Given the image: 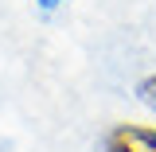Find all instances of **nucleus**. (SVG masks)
Wrapping results in <instances>:
<instances>
[{
    "label": "nucleus",
    "instance_id": "nucleus-3",
    "mask_svg": "<svg viewBox=\"0 0 156 152\" xmlns=\"http://www.w3.org/2000/svg\"><path fill=\"white\" fill-rule=\"evenodd\" d=\"M58 4H62V0H39V8H43V12H55Z\"/></svg>",
    "mask_w": 156,
    "mask_h": 152
},
{
    "label": "nucleus",
    "instance_id": "nucleus-2",
    "mask_svg": "<svg viewBox=\"0 0 156 152\" xmlns=\"http://www.w3.org/2000/svg\"><path fill=\"white\" fill-rule=\"evenodd\" d=\"M136 97H140L144 105H152V109H156V74H144L140 82H136Z\"/></svg>",
    "mask_w": 156,
    "mask_h": 152
},
{
    "label": "nucleus",
    "instance_id": "nucleus-1",
    "mask_svg": "<svg viewBox=\"0 0 156 152\" xmlns=\"http://www.w3.org/2000/svg\"><path fill=\"white\" fill-rule=\"evenodd\" d=\"M101 152H156V125H113L101 140Z\"/></svg>",
    "mask_w": 156,
    "mask_h": 152
}]
</instances>
